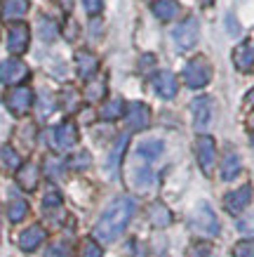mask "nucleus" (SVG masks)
<instances>
[{
    "label": "nucleus",
    "mask_w": 254,
    "mask_h": 257,
    "mask_svg": "<svg viewBox=\"0 0 254 257\" xmlns=\"http://www.w3.org/2000/svg\"><path fill=\"white\" fill-rule=\"evenodd\" d=\"M134 210H137L134 198H130V196L116 198V201L104 210V215H101L97 226H94V238L101 243H113L118 236L125 231V226L130 224Z\"/></svg>",
    "instance_id": "nucleus-1"
},
{
    "label": "nucleus",
    "mask_w": 254,
    "mask_h": 257,
    "mask_svg": "<svg viewBox=\"0 0 254 257\" xmlns=\"http://www.w3.org/2000/svg\"><path fill=\"white\" fill-rule=\"evenodd\" d=\"M184 83L193 90H200L212 80V66L205 57H193L191 62L184 66Z\"/></svg>",
    "instance_id": "nucleus-2"
},
{
    "label": "nucleus",
    "mask_w": 254,
    "mask_h": 257,
    "mask_svg": "<svg viewBox=\"0 0 254 257\" xmlns=\"http://www.w3.org/2000/svg\"><path fill=\"white\" fill-rule=\"evenodd\" d=\"M188 226L200 236H216L219 234V219H216L214 210L209 208L207 203H200V205L193 210L191 219H188Z\"/></svg>",
    "instance_id": "nucleus-3"
},
{
    "label": "nucleus",
    "mask_w": 254,
    "mask_h": 257,
    "mask_svg": "<svg viewBox=\"0 0 254 257\" xmlns=\"http://www.w3.org/2000/svg\"><path fill=\"white\" fill-rule=\"evenodd\" d=\"M198 38H200V24H198L195 17L184 19V22L177 24L174 31H172V40H174L177 50H181V52L191 50V47L198 43Z\"/></svg>",
    "instance_id": "nucleus-4"
},
{
    "label": "nucleus",
    "mask_w": 254,
    "mask_h": 257,
    "mask_svg": "<svg viewBox=\"0 0 254 257\" xmlns=\"http://www.w3.org/2000/svg\"><path fill=\"white\" fill-rule=\"evenodd\" d=\"M5 104H8V109L15 116H26L33 106V90H29V87H24V85L12 87L8 92V97H5Z\"/></svg>",
    "instance_id": "nucleus-5"
},
{
    "label": "nucleus",
    "mask_w": 254,
    "mask_h": 257,
    "mask_svg": "<svg viewBox=\"0 0 254 257\" xmlns=\"http://www.w3.org/2000/svg\"><path fill=\"white\" fill-rule=\"evenodd\" d=\"M29 66L22 62V59H5L0 64V78L5 85H12V87H19L24 80L29 78Z\"/></svg>",
    "instance_id": "nucleus-6"
},
{
    "label": "nucleus",
    "mask_w": 254,
    "mask_h": 257,
    "mask_svg": "<svg viewBox=\"0 0 254 257\" xmlns=\"http://www.w3.org/2000/svg\"><path fill=\"white\" fill-rule=\"evenodd\" d=\"M195 154H198V163H200L205 175H212L216 163V144L209 135H200L195 142Z\"/></svg>",
    "instance_id": "nucleus-7"
},
{
    "label": "nucleus",
    "mask_w": 254,
    "mask_h": 257,
    "mask_svg": "<svg viewBox=\"0 0 254 257\" xmlns=\"http://www.w3.org/2000/svg\"><path fill=\"white\" fill-rule=\"evenodd\" d=\"M76 142H78V130L71 120L57 125V127L52 130V140H50V144H52L54 149H59V151H69V149H73L76 147Z\"/></svg>",
    "instance_id": "nucleus-8"
},
{
    "label": "nucleus",
    "mask_w": 254,
    "mask_h": 257,
    "mask_svg": "<svg viewBox=\"0 0 254 257\" xmlns=\"http://www.w3.org/2000/svg\"><path fill=\"white\" fill-rule=\"evenodd\" d=\"M125 120H127L130 130H144L148 125V120H151V111L141 101H130L125 106Z\"/></svg>",
    "instance_id": "nucleus-9"
},
{
    "label": "nucleus",
    "mask_w": 254,
    "mask_h": 257,
    "mask_svg": "<svg viewBox=\"0 0 254 257\" xmlns=\"http://www.w3.org/2000/svg\"><path fill=\"white\" fill-rule=\"evenodd\" d=\"M29 40H31V31L29 26L22 22H17L15 26H10V33H8V50L12 55H22L29 50Z\"/></svg>",
    "instance_id": "nucleus-10"
},
{
    "label": "nucleus",
    "mask_w": 254,
    "mask_h": 257,
    "mask_svg": "<svg viewBox=\"0 0 254 257\" xmlns=\"http://www.w3.org/2000/svg\"><path fill=\"white\" fill-rule=\"evenodd\" d=\"M249 201H252V184H242L240 189H235V191H231V194H226V198H223V208L231 212V215H240V212L249 205Z\"/></svg>",
    "instance_id": "nucleus-11"
},
{
    "label": "nucleus",
    "mask_w": 254,
    "mask_h": 257,
    "mask_svg": "<svg viewBox=\"0 0 254 257\" xmlns=\"http://www.w3.org/2000/svg\"><path fill=\"white\" fill-rule=\"evenodd\" d=\"M191 113H193V127L198 133H202L212 123V101H209V97H195L191 104Z\"/></svg>",
    "instance_id": "nucleus-12"
},
{
    "label": "nucleus",
    "mask_w": 254,
    "mask_h": 257,
    "mask_svg": "<svg viewBox=\"0 0 254 257\" xmlns=\"http://www.w3.org/2000/svg\"><path fill=\"white\" fill-rule=\"evenodd\" d=\"M151 83H153L155 94L162 97V99H172V97L177 94V90H179L177 78H174V73H172V71H158L153 78H151Z\"/></svg>",
    "instance_id": "nucleus-13"
},
{
    "label": "nucleus",
    "mask_w": 254,
    "mask_h": 257,
    "mask_svg": "<svg viewBox=\"0 0 254 257\" xmlns=\"http://www.w3.org/2000/svg\"><path fill=\"white\" fill-rule=\"evenodd\" d=\"M45 229L40 224H33L29 226V229H24L22 234H19V248L26 250V252H31V250H36L40 245V243L45 241Z\"/></svg>",
    "instance_id": "nucleus-14"
},
{
    "label": "nucleus",
    "mask_w": 254,
    "mask_h": 257,
    "mask_svg": "<svg viewBox=\"0 0 254 257\" xmlns=\"http://www.w3.org/2000/svg\"><path fill=\"white\" fill-rule=\"evenodd\" d=\"M76 66H78V76L83 80H90L92 83L94 73L99 69V62H97V57L90 55V52H78L76 55Z\"/></svg>",
    "instance_id": "nucleus-15"
},
{
    "label": "nucleus",
    "mask_w": 254,
    "mask_h": 257,
    "mask_svg": "<svg viewBox=\"0 0 254 257\" xmlns=\"http://www.w3.org/2000/svg\"><path fill=\"white\" fill-rule=\"evenodd\" d=\"M242 170V163H240V156L235 151H226V156L221 158V179L223 182H231L235 179Z\"/></svg>",
    "instance_id": "nucleus-16"
},
{
    "label": "nucleus",
    "mask_w": 254,
    "mask_h": 257,
    "mask_svg": "<svg viewBox=\"0 0 254 257\" xmlns=\"http://www.w3.org/2000/svg\"><path fill=\"white\" fill-rule=\"evenodd\" d=\"M162 151H165V144H162L160 140H144V142H139L137 156L141 158V161L151 163V161H155V158H160Z\"/></svg>",
    "instance_id": "nucleus-17"
},
{
    "label": "nucleus",
    "mask_w": 254,
    "mask_h": 257,
    "mask_svg": "<svg viewBox=\"0 0 254 257\" xmlns=\"http://www.w3.org/2000/svg\"><path fill=\"white\" fill-rule=\"evenodd\" d=\"M26 12H29V0H5L0 17L5 22H15V19H22Z\"/></svg>",
    "instance_id": "nucleus-18"
},
{
    "label": "nucleus",
    "mask_w": 254,
    "mask_h": 257,
    "mask_svg": "<svg viewBox=\"0 0 254 257\" xmlns=\"http://www.w3.org/2000/svg\"><path fill=\"white\" fill-rule=\"evenodd\" d=\"M233 62L240 71H249L254 66V47L249 43H240L235 50H233Z\"/></svg>",
    "instance_id": "nucleus-19"
},
{
    "label": "nucleus",
    "mask_w": 254,
    "mask_h": 257,
    "mask_svg": "<svg viewBox=\"0 0 254 257\" xmlns=\"http://www.w3.org/2000/svg\"><path fill=\"white\" fill-rule=\"evenodd\" d=\"M17 182H19V187L22 189L33 191V189L38 187V168H36L33 163L22 165V168L17 170Z\"/></svg>",
    "instance_id": "nucleus-20"
},
{
    "label": "nucleus",
    "mask_w": 254,
    "mask_h": 257,
    "mask_svg": "<svg viewBox=\"0 0 254 257\" xmlns=\"http://www.w3.org/2000/svg\"><path fill=\"white\" fill-rule=\"evenodd\" d=\"M148 219H151L153 226L165 229V226H169V222H172V212L167 210L165 203H153V205L148 208Z\"/></svg>",
    "instance_id": "nucleus-21"
},
{
    "label": "nucleus",
    "mask_w": 254,
    "mask_h": 257,
    "mask_svg": "<svg viewBox=\"0 0 254 257\" xmlns=\"http://www.w3.org/2000/svg\"><path fill=\"white\" fill-rule=\"evenodd\" d=\"M153 15L158 17L160 22H172V19L179 15L177 0H158V3H153Z\"/></svg>",
    "instance_id": "nucleus-22"
},
{
    "label": "nucleus",
    "mask_w": 254,
    "mask_h": 257,
    "mask_svg": "<svg viewBox=\"0 0 254 257\" xmlns=\"http://www.w3.org/2000/svg\"><path fill=\"white\" fill-rule=\"evenodd\" d=\"M132 182H134L139 189L151 187V184H153V172H151V168H146V165H134V168H132Z\"/></svg>",
    "instance_id": "nucleus-23"
},
{
    "label": "nucleus",
    "mask_w": 254,
    "mask_h": 257,
    "mask_svg": "<svg viewBox=\"0 0 254 257\" xmlns=\"http://www.w3.org/2000/svg\"><path fill=\"white\" fill-rule=\"evenodd\" d=\"M57 33H59V29H57V24L50 19V17H40L38 22V36L45 43H52L54 38H57Z\"/></svg>",
    "instance_id": "nucleus-24"
},
{
    "label": "nucleus",
    "mask_w": 254,
    "mask_h": 257,
    "mask_svg": "<svg viewBox=\"0 0 254 257\" xmlns=\"http://www.w3.org/2000/svg\"><path fill=\"white\" fill-rule=\"evenodd\" d=\"M125 116V101L123 99H111L108 104H104V109H101V118H106V120H116V118Z\"/></svg>",
    "instance_id": "nucleus-25"
},
{
    "label": "nucleus",
    "mask_w": 254,
    "mask_h": 257,
    "mask_svg": "<svg viewBox=\"0 0 254 257\" xmlns=\"http://www.w3.org/2000/svg\"><path fill=\"white\" fill-rule=\"evenodd\" d=\"M8 215H10L12 222H22V219L29 215V203L24 201V198H15V201H10Z\"/></svg>",
    "instance_id": "nucleus-26"
},
{
    "label": "nucleus",
    "mask_w": 254,
    "mask_h": 257,
    "mask_svg": "<svg viewBox=\"0 0 254 257\" xmlns=\"http://www.w3.org/2000/svg\"><path fill=\"white\" fill-rule=\"evenodd\" d=\"M0 161H3V165L5 168H10V170H19L22 168V158H19V154H17L12 147H3L0 149Z\"/></svg>",
    "instance_id": "nucleus-27"
},
{
    "label": "nucleus",
    "mask_w": 254,
    "mask_h": 257,
    "mask_svg": "<svg viewBox=\"0 0 254 257\" xmlns=\"http://www.w3.org/2000/svg\"><path fill=\"white\" fill-rule=\"evenodd\" d=\"M43 208H45L47 215H52V210H59V208H62V196H59L57 189H50V191L45 194V198H43Z\"/></svg>",
    "instance_id": "nucleus-28"
},
{
    "label": "nucleus",
    "mask_w": 254,
    "mask_h": 257,
    "mask_svg": "<svg viewBox=\"0 0 254 257\" xmlns=\"http://www.w3.org/2000/svg\"><path fill=\"white\" fill-rule=\"evenodd\" d=\"M233 257H254V241L252 238H245V241L235 243V248H233Z\"/></svg>",
    "instance_id": "nucleus-29"
},
{
    "label": "nucleus",
    "mask_w": 254,
    "mask_h": 257,
    "mask_svg": "<svg viewBox=\"0 0 254 257\" xmlns=\"http://www.w3.org/2000/svg\"><path fill=\"white\" fill-rule=\"evenodd\" d=\"M127 147V135H123L120 140H118V144H116V151H113V156H111V172L116 175V170H118V163H120V158H123V149Z\"/></svg>",
    "instance_id": "nucleus-30"
},
{
    "label": "nucleus",
    "mask_w": 254,
    "mask_h": 257,
    "mask_svg": "<svg viewBox=\"0 0 254 257\" xmlns=\"http://www.w3.org/2000/svg\"><path fill=\"white\" fill-rule=\"evenodd\" d=\"M188 257H212V245H207V243H193L188 248Z\"/></svg>",
    "instance_id": "nucleus-31"
},
{
    "label": "nucleus",
    "mask_w": 254,
    "mask_h": 257,
    "mask_svg": "<svg viewBox=\"0 0 254 257\" xmlns=\"http://www.w3.org/2000/svg\"><path fill=\"white\" fill-rule=\"evenodd\" d=\"M45 168H47V175H50V177H62L64 175V163L59 158H47Z\"/></svg>",
    "instance_id": "nucleus-32"
},
{
    "label": "nucleus",
    "mask_w": 254,
    "mask_h": 257,
    "mask_svg": "<svg viewBox=\"0 0 254 257\" xmlns=\"http://www.w3.org/2000/svg\"><path fill=\"white\" fill-rule=\"evenodd\" d=\"M80 257H104V255H101V248L97 245V241H85L83 248H80Z\"/></svg>",
    "instance_id": "nucleus-33"
},
{
    "label": "nucleus",
    "mask_w": 254,
    "mask_h": 257,
    "mask_svg": "<svg viewBox=\"0 0 254 257\" xmlns=\"http://www.w3.org/2000/svg\"><path fill=\"white\" fill-rule=\"evenodd\" d=\"M83 5H85V12L90 17H97L104 10V0H83Z\"/></svg>",
    "instance_id": "nucleus-34"
},
{
    "label": "nucleus",
    "mask_w": 254,
    "mask_h": 257,
    "mask_svg": "<svg viewBox=\"0 0 254 257\" xmlns=\"http://www.w3.org/2000/svg\"><path fill=\"white\" fill-rule=\"evenodd\" d=\"M87 97H90V99H99V97H104V83H90V87H87Z\"/></svg>",
    "instance_id": "nucleus-35"
},
{
    "label": "nucleus",
    "mask_w": 254,
    "mask_h": 257,
    "mask_svg": "<svg viewBox=\"0 0 254 257\" xmlns=\"http://www.w3.org/2000/svg\"><path fill=\"white\" fill-rule=\"evenodd\" d=\"M90 163V154H80V156L76 158V161H71V168H76V170H80V168H85V165Z\"/></svg>",
    "instance_id": "nucleus-36"
},
{
    "label": "nucleus",
    "mask_w": 254,
    "mask_h": 257,
    "mask_svg": "<svg viewBox=\"0 0 254 257\" xmlns=\"http://www.w3.org/2000/svg\"><path fill=\"white\" fill-rule=\"evenodd\" d=\"M64 245H54V248H50V252H47V257H66V252H64Z\"/></svg>",
    "instance_id": "nucleus-37"
},
{
    "label": "nucleus",
    "mask_w": 254,
    "mask_h": 257,
    "mask_svg": "<svg viewBox=\"0 0 254 257\" xmlns=\"http://www.w3.org/2000/svg\"><path fill=\"white\" fill-rule=\"evenodd\" d=\"M247 104H252L254 106V90H249V94H247Z\"/></svg>",
    "instance_id": "nucleus-38"
},
{
    "label": "nucleus",
    "mask_w": 254,
    "mask_h": 257,
    "mask_svg": "<svg viewBox=\"0 0 254 257\" xmlns=\"http://www.w3.org/2000/svg\"><path fill=\"white\" fill-rule=\"evenodd\" d=\"M5 130V120H3V116H0V133Z\"/></svg>",
    "instance_id": "nucleus-39"
},
{
    "label": "nucleus",
    "mask_w": 254,
    "mask_h": 257,
    "mask_svg": "<svg viewBox=\"0 0 254 257\" xmlns=\"http://www.w3.org/2000/svg\"><path fill=\"white\" fill-rule=\"evenodd\" d=\"M202 5H209V3H214V0H200Z\"/></svg>",
    "instance_id": "nucleus-40"
},
{
    "label": "nucleus",
    "mask_w": 254,
    "mask_h": 257,
    "mask_svg": "<svg viewBox=\"0 0 254 257\" xmlns=\"http://www.w3.org/2000/svg\"><path fill=\"white\" fill-rule=\"evenodd\" d=\"M252 127H254V118H252Z\"/></svg>",
    "instance_id": "nucleus-41"
}]
</instances>
